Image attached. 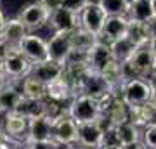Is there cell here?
I'll return each mask as SVG.
<instances>
[{"instance_id":"obj_12","label":"cell","mask_w":156,"mask_h":149,"mask_svg":"<svg viewBox=\"0 0 156 149\" xmlns=\"http://www.w3.org/2000/svg\"><path fill=\"white\" fill-rule=\"evenodd\" d=\"M154 59H156V55L153 54V50L149 49V45H139L128 61H130V64L137 71L139 78H149L151 73H153Z\"/></svg>"},{"instance_id":"obj_4","label":"cell","mask_w":156,"mask_h":149,"mask_svg":"<svg viewBox=\"0 0 156 149\" xmlns=\"http://www.w3.org/2000/svg\"><path fill=\"white\" fill-rule=\"evenodd\" d=\"M120 95L128 106L142 104L146 101H151V87L147 78H132L125 82L122 85Z\"/></svg>"},{"instance_id":"obj_1","label":"cell","mask_w":156,"mask_h":149,"mask_svg":"<svg viewBox=\"0 0 156 149\" xmlns=\"http://www.w3.org/2000/svg\"><path fill=\"white\" fill-rule=\"evenodd\" d=\"M31 66H33V62L19 50V45H9V52H7L5 62L2 68L4 75L9 80L21 82L23 78H26L30 75Z\"/></svg>"},{"instance_id":"obj_30","label":"cell","mask_w":156,"mask_h":149,"mask_svg":"<svg viewBox=\"0 0 156 149\" xmlns=\"http://www.w3.org/2000/svg\"><path fill=\"white\" fill-rule=\"evenodd\" d=\"M101 7L106 12V16H127L128 14L127 0H102Z\"/></svg>"},{"instance_id":"obj_8","label":"cell","mask_w":156,"mask_h":149,"mask_svg":"<svg viewBox=\"0 0 156 149\" xmlns=\"http://www.w3.org/2000/svg\"><path fill=\"white\" fill-rule=\"evenodd\" d=\"M49 24L54 31H69V33L82 26L80 24V14L64 5L50 12Z\"/></svg>"},{"instance_id":"obj_18","label":"cell","mask_w":156,"mask_h":149,"mask_svg":"<svg viewBox=\"0 0 156 149\" xmlns=\"http://www.w3.org/2000/svg\"><path fill=\"white\" fill-rule=\"evenodd\" d=\"M23 97L21 90V82L17 85V82L14 80H7V83L0 88V111L2 113H11L16 109L17 102Z\"/></svg>"},{"instance_id":"obj_3","label":"cell","mask_w":156,"mask_h":149,"mask_svg":"<svg viewBox=\"0 0 156 149\" xmlns=\"http://www.w3.org/2000/svg\"><path fill=\"white\" fill-rule=\"evenodd\" d=\"M52 140L57 144H68L73 146L78 140V125L69 116V111H64L52 122Z\"/></svg>"},{"instance_id":"obj_14","label":"cell","mask_w":156,"mask_h":149,"mask_svg":"<svg viewBox=\"0 0 156 149\" xmlns=\"http://www.w3.org/2000/svg\"><path fill=\"white\" fill-rule=\"evenodd\" d=\"M109 90H111V85H109V82H108L106 78L102 76L101 73L90 69L89 75L85 76L78 94H85V95L94 97V99H101V97L104 94H108Z\"/></svg>"},{"instance_id":"obj_29","label":"cell","mask_w":156,"mask_h":149,"mask_svg":"<svg viewBox=\"0 0 156 149\" xmlns=\"http://www.w3.org/2000/svg\"><path fill=\"white\" fill-rule=\"evenodd\" d=\"M115 128H116L118 139H120L122 146H130V144H135L140 140V128L137 125H134L132 122L122 123Z\"/></svg>"},{"instance_id":"obj_22","label":"cell","mask_w":156,"mask_h":149,"mask_svg":"<svg viewBox=\"0 0 156 149\" xmlns=\"http://www.w3.org/2000/svg\"><path fill=\"white\" fill-rule=\"evenodd\" d=\"M28 28L23 24V21L19 17H12V19H5L4 23V28L0 31V37L5 40L9 45H19L26 35H28Z\"/></svg>"},{"instance_id":"obj_34","label":"cell","mask_w":156,"mask_h":149,"mask_svg":"<svg viewBox=\"0 0 156 149\" xmlns=\"http://www.w3.org/2000/svg\"><path fill=\"white\" fill-rule=\"evenodd\" d=\"M38 2L45 7V9H49L50 12L59 9V7H62V0H38Z\"/></svg>"},{"instance_id":"obj_13","label":"cell","mask_w":156,"mask_h":149,"mask_svg":"<svg viewBox=\"0 0 156 149\" xmlns=\"http://www.w3.org/2000/svg\"><path fill=\"white\" fill-rule=\"evenodd\" d=\"M113 59H115V57H113L109 44L104 42V40H101V38L97 40V42L92 45V49L89 50V68L92 71L101 73Z\"/></svg>"},{"instance_id":"obj_48","label":"cell","mask_w":156,"mask_h":149,"mask_svg":"<svg viewBox=\"0 0 156 149\" xmlns=\"http://www.w3.org/2000/svg\"><path fill=\"white\" fill-rule=\"evenodd\" d=\"M149 2H154V0H149Z\"/></svg>"},{"instance_id":"obj_47","label":"cell","mask_w":156,"mask_h":149,"mask_svg":"<svg viewBox=\"0 0 156 149\" xmlns=\"http://www.w3.org/2000/svg\"><path fill=\"white\" fill-rule=\"evenodd\" d=\"M11 149H14V147H11ZM21 149H24V147H21Z\"/></svg>"},{"instance_id":"obj_24","label":"cell","mask_w":156,"mask_h":149,"mask_svg":"<svg viewBox=\"0 0 156 149\" xmlns=\"http://www.w3.org/2000/svg\"><path fill=\"white\" fill-rule=\"evenodd\" d=\"M104 113L109 116V120L113 122L115 127L130 122V108H128V104L122 99V95H115L113 102L109 104V108H108Z\"/></svg>"},{"instance_id":"obj_11","label":"cell","mask_w":156,"mask_h":149,"mask_svg":"<svg viewBox=\"0 0 156 149\" xmlns=\"http://www.w3.org/2000/svg\"><path fill=\"white\" fill-rule=\"evenodd\" d=\"M78 125V140L85 149H101L102 147V135L104 132L101 130L97 122H85V123H76Z\"/></svg>"},{"instance_id":"obj_42","label":"cell","mask_w":156,"mask_h":149,"mask_svg":"<svg viewBox=\"0 0 156 149\" xmlns=\"http://www.w3.org/2000/svg\"><path fill=\"white\" fill-rule=\"evenodd\" d=\"M101 149H125V146H104Z\"/></svg>"},{"instance_id":"obj_26","label":"cell","mask_w":156,"mask_h":149,"mask_svg":"<svg viewBox=\"0 0 156 149\" xmlns=\"http://www.w3.org/2000/svg\"><path fill=\"white\" fill-rule=\"evenodd\" d=\"M21 90L23 95L31 99H47V83L33 78L31 75L21 80Z\"/></svg>"},{"instance_id":"obj_44","label":"cell","mask_w":156,"mask_h":149,"mask_svg":"<svg viewBox=\"0 0 156 149\" xmlns=\"http://www.w3.org/2000/svg\"><path fill=\"white\" fill-rule=\"evenodd\" d=\"M151 76H156V59H154V64H153V73H151Z\"/></svg>"},{"instance_id":"obj_23","label":"cell","mask_w":156,"mask_h":149,"mask_svg":"<svg viewBox=\"0 0 156 149\" xmlns=\"http://www.w3.org/2000/svg\"><path fill=\"white\" fill-rule=\"evenodd\" d=\"M50 139H52V120L49 116L30 120L26 142H30V140H50Z\"/></svg>"},{"instance_id":"obj_20","label":"cell","mask_w":156,"mask_h":149,"mask_svg":"<svg viewBox=\"0 0 156 149\" xmlns=\"http://www.w3.org/2000/svg\"><path fill=\"white\" fill-rule=\"evenodd\" d=\"M62 68H64L62 64L52 61V59H47V61H42V62H33L30 75L33 78H37V80H40V82L49 83V82H52L54 78L61 76Z\"/></svg>"},{"instance_id":"obj_31","label":"cell","mask_w":156,"mask_h":149,"mask_svg":"<svg viewBox=\"0 0 156 149\" xmlns=\"http://www.w3.org/2000/svg\"><path fill=\"white\" fill-rule=\"evenodd\" d=\"M142 144L147 149H156V123L144 128V132H142Z\"/></svg>"},{"instance_id":"obj_37","label":"cell","mask_w":156,"mask_h":149,"mask_svg":"<svg viewBox=\"0 0 156 149\" xmlns=\"http://www.w3.org/2000/svg\"><path fill=\"white\" fill-rule=\"evenodd\" d=\"M149 49L153 50V54L156 55V33L153 35V38H151V42H149Z\"/></svg>"},{"instance_id":"obj_25","label":"cell","mask_w":156,"mask_h":149,"mask_svg":"<svg viewBox=\"0 0 156 149\" xmlns=\"http://www.w3.org/2000/svg\"><path fill=\"white\" fill-rule=\"evenodd\" d=\"M128 19L134 21H154V11H153V2L149 0H135L128 4Z\"/></svg>"},{"instance_id":"obj_2","label":"cell","mask_w":156,"mask_h":149,"mask_svg":"<svg viewBox=\"0 0 156 149\" xmlns=\"http://www.w3.org/2000/svg\"><path fill=\"white\" fill-rule=\"evenodd\" d=\"M69 116L76 123H85V122H94L95 118L101 115L99 101L85 94H76L69 101L68 104Z\"/></svg>"},{"instance_id":"obj_9","label":"cell","mask_w":156,"mask_h":149,"mask_svg":"<svg viewBox=\"0 0 156 149\" xmlns=\"http://www.w3.org/2000/svg\"><path fill=\"white\" fill-rule=\"evenodd\" d=\"M19 50L28 57L31 62H42L49 59L47 42L42 37H37L33 33H28L19 42Z\"/></svg>"},{"instance_id":"obj_7","label":"cell","mask_w":156,"mask_h":149,"mask_svg":"<svg viewBox=\"0 0 156 149\" xmlns=\"http://www.w3.org/2000/svg\"><path fill=\"white\" fill-rule=\"evenodd\" d=\"M47 50H49V59L64 66L68 55L73 50L71 33L69 31H54V35L47 40Z\"/></svg>"},{"instance_id":"obj_21","label":"cell","mask_w":156,"mask_h":149,"mask_svg":"<svg viewBox=\"0 0 156 149\" xmlns=\"http://www.w3.org/2000/svg\"><path fill=\"white\" fill-rule=\"evenodd\" d=\"M73 97H75V92L62 76H57L52 82L47 83V99L61 102V104H64V102L69 104V101Z\"/></svg>"},{"instance_id":"obj_38","label":"cell","mask_w":156,"mask_h":149,"mask_svg":"<svg viewBox=\"0 0 156 149\" xmlns=\"http://www.w3.org/2000/svg\"><path fill=\"white\" fill-rule=\"evenodd\" d=\"M7 80H9V78L4 75V71H0V88H2V87H4V85L7 83Z\"/></svg>"},{"instance_id":"obj_35","label":"cell","mask_w":156,"mask_h":149,"mask_svg":"<svg viewBox=\"0 0 156 149\" xmlns=\"http://www.w3.org/2000/svg\"><path fill=\"white\" fill-rule=\"evenodd\" d=\"M147 82H149V87H151V101L156 104V76H149Z\"/></svg>"},{"instance_id":"obj_27","label":"cell","mask_w":156,"mask_h":149,"mask_svg":"<svg viewBox=\"0 0 156 149\" xmlns=\"http://www.w3.org/2000/svg\"><path fill=\"white\" fill-rule=\"evenodd\" d=\"M109 47H111V52H113V57L116 61H127L132 57V54L135 52L137 45L134 44V40L128 38V37H123V38H118V40H113L109 42Z\"/></svg>"},{"instance_id":"obj_41","label":"cell","mask_w":156,"mask_h":149,"mask_svg":"<svg viewBox=\"0 0 156 149\" xmlns=\"http://www.w3.org/2000/svg\"><path fill=\"white\" fill-rule=\"evenodd\" d=\"M4 23H5V16H4V12L0 9V31H2V28H4Z\"/></svg>"},{"instance_id":"obj_15","label":"cell","mask_w":156,"mask_h":149,"mask_svg":"<svg viewBox=\"0 0 156 149\" xmlns=\"http://www.w3.org/2000/svg\"><path fill=\"white\" fill-rule=\"evenodd\" d=\"M128 24H130V19L127 16H108L99 38H106L108 44L113 40L123 38L128 35Z\"/></svg>"},{"instance_id":"obj_36","label":"cell","mask_w":156,"mask_h":149,"mask_svg":"<svg viewBox=\"0 0 156 149\" xmlns=\"http://www.w3.org/2000/svg\"><path fill=\"white\" fill-rule=\"evenodd\" d=\"M125 149H147V147H146L144 144H142V142L139 140V142H135V144H130V146H125Z\"/></svg>"},{"instance_id":"obj_43","label":"cell","mask_w":156,"mask_h":149,"mask_svg":"<svg viewBox=\"0 0 156 149\" xmlns=\"http://www.w3.org/2000/svg\"><path fill=\"white\" fill-rule=\"evenodd\" d=\"M0 149H11V144H9V142H4V144H0Z\"/></svg>"},{"instance_id":"obj_45","label":"cell","mask_w":156,"mask_h":149,"mask_svg":"<svg viewBox=\"0 0 156 149\" xmlns=\"http://www.w3.org/2000/svg\"><path fill=\"white\" fill-rule=\"evenodd\" d=\"M153 11H154V19H156V0L153 2Z\"/></svg>"},{"instance_id":"obj_19","label":"cell","mask_w":156,"mask_h":149,"mask_svg":"<svg viewBox=\"0 0 156 149\" xmlns=\"http://www.w3.org/2000/svg\"><path fill=\"white\" fill-rule=\"evenodd\" d=\"M14 111L23 115L24 118H28V120L42 118V116H47V101L45 99H31V97L23 95Z\"/></svg>"},{"instance_id":"obj_28","label":"cell","mask_w":156,"mask_h":149,"mask_svg":"<svg viewBox=\"0 0 156 149\" xmlns=\"http://www.w3.org/2000/svg\"><path fill=\"white\" fill-rule=\"evenodd\" d=\"M99 40V37H95L94 33L87 31L85 28H76L75 31H71V45L73 49H78V50H87L89 52L92 49V45Z\"/></svg>"},{"instance_id":"obj_17","label":"cell","mask_w":156,"mask_h":149,"mask_svg":"<svg viewBox=\"0 0 156 149\" xmlns=\"http://www.w3.org/2000/svg\"><path fill=\"white\" fill-rule=\"evenodd\" d=\"M154 33H156V19L154 21H134V19H130L127 37L134 40V44L137 47L139 45H149Z\"/></svg>"},{"instance_id":"obj_6","label":"cell","mask_w":156,"mask_h":149,"mask_svg":"<svg viewBox=\"0 0 156 149\" xmlns=\"http://www.w3.org/2000/svg\"><path fill=\"white\" fill-rule=\"evenodd\" d=\"M28 127H30V120L24 118L23 115H19V113H16V111L5 113V116H4V133L9 139V144L14 142V140L26 144Z\"/></svg>"},{"instance_id":"obj_5","label":"cell","mask_w":156,"mask_h":149,"mask_svg":"<svg viewBox=\"0 0 156 149\" xmlns=\"http://www.w3.org/2000/svg\"><path fill=\"white\" fill-rule=\"evenodd\" d=\"M17 17L23 21L24 26L28 28V31H35V30H40L45 24H49L50 11L45 9L40 2H31V4L24 5L19 11Z\"/></svg>"},{"instance_id":"obj_16","label":"cell","mask_w":156,"mask_h":149,"mask_svg":"<svg viewBox=\"0 0 156 149\" xmlns=\"http://www.w3.org/2000/svg\"><path fill=\"white\" fill-rule=\"evenodd\" d=\"M130 108V122L139 128H146L156 123V104L153 101H146L142 104L128 106Z\"/></svg>"},{"instance_id":"obj_32","label":"cell","mask_w":156,"mask_h":149,"mask_svg":"<svg viewBox=\"0 0 156 149\" xmlns=\"http://www.w3.org/2000/svg\"><path fill=\"white\" fill-rule=\"evenodd\" d=\"M24 149H57L56 140H30L24 144Z\"/></svg>"},{"instance_id":"obj_46","label":"cell","mask_w":156,"mask_h":149,"mask_svg":"<svg viewBox=\"0 0 156 149\" xmlns=\"http://www.w3.org/2000/svg\"><path fill=\"white\" fill-rule=\"evenodd\" d=\"M127 2H128V4H132V2H135V0H127Z\"/></svg>"},{"instance_id":"obj_33","label":"cell","mask_w":156,"mask_h":149,"mask_svg":"<svg viewBox=\"0 0 156 149\" xmlns=\"http://www.w3.org/2000/svg\"><path fill=\"white\" fill-rule=\"evenodd\" d=\"M62 5L80 14V12H82V9H83L87 4H85V0H62Z\"/></svg>"},{"instance_id":"obj_10","label":"cell","mask_w":156,"mask_h":149,"mask_svg":"<svg viewBox=\"0 0 156 149\" xmlns=\"http://www.w3.org/2000/svg\"><path fill=\"white\" fill-rule=\"evenodd\" d=\"M106 17V12L102 11L101 5H85L80 12V24L87 31L94 33L95 37H101Z\"/></svg>"},{"instance_id":"obj_40","label":"cell","mask_w":156,"mask_h":149,"mask_svg":"<svg viewBox=\"0 0 156 149\" xmlns=\"http://www.w3.org/2000/svg\"><path fill=\"white\" fill-rule=\"evenodd\" d=\"M4 142H9V139H7V135L4 133V130H0V144Z\"/></svg>"},{"instance_id":"obj_39","label":"cell","mask_w":156,"mask_h":149,"mask_svg":"<svg viewBox=\"0 0 156 149\" xmlns=\"http://www.w3.org/2000/svg\"><path fill=\"white\" fill-rule=\"evenodd\" d=\"M101 2H102V0H85L87 5H101Z\"/></svg>"}]
</instances>
